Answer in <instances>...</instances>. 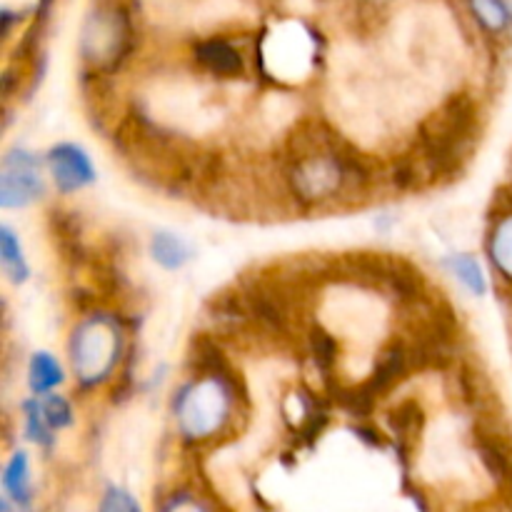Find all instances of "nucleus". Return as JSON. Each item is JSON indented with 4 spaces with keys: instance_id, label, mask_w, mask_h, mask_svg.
Masks as SVG:
<instances>
[{
    "instance_id": "nucleus-5",
    "label": "nucleus",
    "mask_w": 512,
    "mask_h": 512,
    "mask_svg": "<svg viewBox=\"0 0 512 512\" xmlns=\"http://www.w3.org/2000/svg\"><path fill=\"white\" fill-rule=\"evenodd\" d=\"M153 255L160 265H165V268H180V265L188 260V248H185L183 240L175 238V235L158 233L153 238Z\"/></svg>"
},
{
    "instance_id": "nucleus-17",
    "label": "nucleus",
    "mask_w": 512,
    "mask_h": 512,
    "mask_svg": "<svg viewBox=\"0 0 512 512\" xmlns=\"http://www.w3.org/2000/svg\"><path fill=\"white\" fill-rule=\"evenodd\" d=\"M3 512H10V510H8V505H3Z\"/></svg>"
},
{
    "instance_id": "nucleus-16",
    "label": "nucleus",
    "mask_w": 512,
    "mask_h": 512,
    "mask_svg": "<svg viewBox=\"0 0 512 512\" xmlns=\"http://www.w3.org/2000/svg\"><path fill=\"white\" fill-rule=\"evenodd\" d=\"M168 512H203V510H200L198 505H188V503H185V505H175V508H170Z\"/></svg>"
},
{
    "instance_id": "nucleus-1",
    "label": "nucleus",
    "mask_w": 512,
    "mask_h": 512,
    "mask_svg": "<svg viewBox=\"0 0 512 512\" xmlns=\"http://www.w3.org/2000/svg\"><path fill=\"white\" fill-rule=\"evenodd\" d=\"M43 190L40 183L38 165H35L33 155L25 150H15L8 153L3 165V205L5 208H15V205H25L35 200V195Z\"/></svg>"
},
{
    "instance_id": "nucleus-10",
    "label": "nucleus",
    "mask_w": 512,
    "mask_h": 512,
    "mask_svg": "<svg viewBox=\"0 0 512 512\" xmlns=\"http://www.w3.org/2000/svg\"><path fill=\"white\" fill-rule=\"evenodd\" d=\"M310 343H313V353L320 368H333L338 363V343H335L333 335L325 333L323 328H315L310 335Z\"/></svg>"
},
{
    "instance_id": "nucleus-2",
    "label": "nucleus",
    "mask_w": 512,
    "mask_h": 512,
    "mask_svg": "<svg viewBox=\"0 0 512 512\" xmlns=\"http://www.w3.org/2000/svg\"><path fill=\"white\" fill-rule=\"evenodd\" d=\"M50 168H53L55 183L65 193L83 188L93 180V165H90L88 155L75 145H58L50 153Z\"/></svg>"
},
{
    "instance_id": "nucleus-12",
    "label": "nucleus",
    "mask_w": 512,
    "mask_h": 512,
    "mask_svg": "<svg viewBox=\"0 0 512 512\" xmlns=\"http://www.w3.org/2000/svg\"><path fill=\"white\" fill-rule=\"evenodd\" d=\"M455 270H458V275L463 278V283L468 285L470 290H475V293H483L485 290L483 273H480V265L475 263L473 258H460L458 263H455Z\"/></svg>"
},
{
    "instance_id": "nucleus-8",
    "label": "nucleus",
    "mask_w": 512,
    "mask_h": 512,
    "mask_svg": "<svg viewBox=\"0 0 512 512\" xmlns=\"http://www.w3.org/2000/svg\"><path fill=\"white\" fill-rule=\"evenodd\" d=\"M5 488L10 490L15 500H28V460L25 455H15L13 463L5 470Z\"/></svg>"
},
{
    "instance_id": "nucleus-9",
    "label": "nucleus",
    "mask_w": 512,
    "mask_h": 512,
    "mask_svg": "<svg viewBox=\"0 0 512 512\" xmlns=\"http://www.w3.org/2000/svg\"><path fill=\"white\" fill-rule=\"evenodd\" d=\"M0 253H3V265L8 273H13V280L25 278V263L23 253H20V245L15 243V235L8 228H3V238H0Z\"/></svg>"
},
{
    "instance_id": "nucleus-3",
    "label": "nucleus",
    "mask_w": 512,
    "mask_h": 512,
    "mask_svg": "<svg viewBox=\"0 0 512 512\" xmlns=\"http://www.w3.org/2000/svg\"><path fill=\"white\" fill-rule=\"evenodd\" d=\"M408 365H410V353L403 348V345H390L380 360L375 363V373L370 375L368 385L373 388V393H385V390L393 388L405 373H408Z\"/></svg>"
},
{
    "instance_id": "nucleus-15",
    "label": "nucleus",
    "mask_w": 512,
    "mask_h": 512,
    "mask_svg": "<svg viewBox=\"0 0 512 512\" xmlns=\"http://www.w3.org/2000/svg\"><path fill=\"white\" fill-rule=\"evenodd\" d=\"M100 512H140V510H138V503H135L128 493H123V490H110V493L105 495Z\"/></svg>"
},
{
    "instance_id": "nucleus-14",
    "label": "nucleus",
    "mask_w": 512,
    "mask_h": 512,
    "mask_svg": "<svg viewBox=\"0 0 512 512\" xmlns=\"http://www.w3.org/2000/svg\"><path fill=\"white\" fill-rule=\"evenodd\" d=\"M40 413L45 415V420H48L50 425H68L70 418H73L68 403L60 398H55V395H50V398L45 400V405L40 408Z\"/></svg>"
},
{
    "instance_id": "nucleus-13",
    "label": "nucleus",
    "mask_w": 512,
    "mask_h": 512,
    "mask_svg": "<svg viewBox=\"0 0 512 512\" xmlns=\"http://www.w3.org/2000/svg\"><path fill=\"white\" fill-rule=\"evenodd\" d=\"M478 13L490 28H503L508 23V10L503 8L500 0H478Z\"/></svg>"
},
{
    "instance_id": "nucleus-11",
    "label": "nucleus",
    "mask_w": 512,
    "mask_h": 512,
    "mask_svg": "<svg viewBox=\"0 0 512 512\" xmlns=\"http://www.w3.org/2000/svg\"><path fill=\"white\" fill-rule=\"evenodd\" d=\"M495 260H498V265L505 273L512 275V218L498 230V238H495Z\"/></svg>"
},
{
    "instance_id": "nucleus-4",
    "label": "nucleus",
    "mask_w": 512,
    "mask_h": 512,
    "mask_svg": "<svg viewBox=\"0 0 512 512\" xmlns=\"http://www.w3.org/2000/svg\"><path fill=\"white\" fill-rule=\"evenodd\" d=\"M198 58L203 60V65L208 70L218 75H238L243 63H240V55L235 53L230 45L225 43H205L198 50Z\"/></svg>"
},
{
    "instance_id": "nucleus-6",
    "label": "nucleus",
    "mask_w": 512,
    "mask_h": 512,
    "mask_svg": "<svg viewBox=\"0 0 512 512\" xmlns=\"http://www.w3.org/2000/svg\"><path fill=\"white\" fill-rule=\"evenodd\" d=\"M60 380H63V370L55 363L53 355H35L33 365H30V383H33V388L38 390V393H43V390H50L53 385H58Z\"/></svg>"
},
{
    "instance_id": "nucleus-7",
    "label": "nucleus",
    "mask_w": 512,
    "mask_h": 512,
    "mask_svg": "<svg viewBox=\"0 0 512 512\" xmlns=\"http://www.w3.org/2000/svg\"><path fill=\"white\" fill-rule=\"evenodd\" d=\"M390 423H393L395 433L403 435V438L405 435H418L423 430V408L415 400H408V403L395 410Z\"/></svg>"
}]
</instances>
